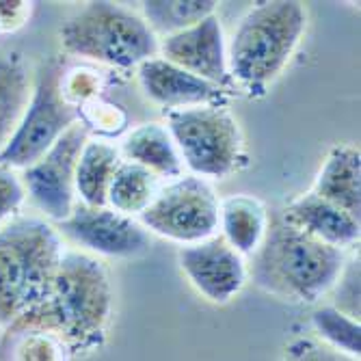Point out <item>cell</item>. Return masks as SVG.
I'll return each instance as SVG.
<instances>
[{
	"mask_svg": "<svg viewBox=\"0 0 361 361\" xmlns=\"http://www.w3.org/2000/svg\"><path fill=\"white\" fill-rule=\"evenodd\" d=\"M312 326L316 340L331 346L348 357L359 359L361 355V324L355 318L338 312L334 305H322L312 314Z\"/></svg>",
	"mask_w": 361,
	"mask_h": 361,
	"instance_id": "603a6c76",
	"label": "cell"
},
{
	"mask_svg": "<svg viewBox=\"0 0 361 361\" xmlns=\"http://www.w3.org/2000/svg\"><path fill=\"white\" fill-rule=\"evenodd\" d=\"M216 5L214 0H145L141 3V18L156 37H169L214 16Z\"/></svg>",
	"mask_w": 361,
	"mask_h": 361,
	"instance_id": "44dd1931",
	"label": "cell"
},
{
	"mask_svg": "<svg viewBox=\"0 0 361 361\" xmlns=\"http://www.w3.org/2000/svg\"><path fill=\"white\" fill-rule=\"evenodd\" d=\"M167 130L190 176L223 180L243 160V133L221 104H202L167 113Z\"/></svg>",
	"mask_w": 361,
	"mask_h": 361,
	"instance_id": "52a82bcc",
	"label": "cell"
},
{
	"mask_svg": "<svg viewBox=\"0 0 361 361\" xmlns=\"http://www.w3.org/2000/svg\"><path fill=\"white\" fill-rule=\"evenodd\" d=\"M26 192L20 180V173L0 165V225H5L22 210Z\"/></svg>",
	"mask_w": 361,
	"mask_h": 361,
	"instance_id": "484cf974",
	"label": "cell"
},
{
	"mask_svg": "<svg viewBox=\"0 0 361 361\" xmlns=\"http://www.w3.org/2000/svg\"><path fill=\"white\" fill-rule=\"evenodd\" d=\"M65 65L61 56H48L37 65L32 97L20 128L0 152V165L22 171L37 162L68 130L82 121V109L63 89Z\"/></svg>",
	"mask_w": 361,
	"mask_h": 361,
	"instance_id": "8992f818",
	"label": "cell"
},
{
	"mask_svg": "<svg viewBox=\"0 0 361 361\" xmlns=\"http://www.w3.org/2000/svg\"><path fill=\"white\" fill-rule=\"evenodd\" d=\"M139 82L149 100L167 109V113L202 104H216L221 97V87L197 78L160 56L147 59L139 65Z\"/></svg>",
	"mask_w": 361,
	"mask_h": 361,
	"instance_id": "4fadbf2b",
	"label": "cell"
},
{
	"mask_svg": "<svg viewBox=\"0 0 361 361\" xmlns=\"http://www.w3.org/2000/svg\"><path fill=\"white\" fill-rule=\"evenodd\" d=\"M219 227L225 243L236 249L243 257L253 255L269 227V212L257 197L232 195L219 206Z\"/></svg>",
	"mask_w": 361,
	"mask_h": 361,
	"instance_id": "ac0fdd59",
	"label": "cell"
},
{
	"mask_svg": "<svg viewBox=\"0 0 361 361\" xmlns=\"http://www.w3.org/2000/svg\"><path fill=\"white\" fill-rule=\"evenodd\" d=\"M63 238L42 216L0 225V329H11L46 301L63 255Z\"/></svg>",
	"mask_w": 361,
	"mask_h": 361,
	"instance_id": "3957f363",
	"label": "cell"
},
{
	"mask_svg": "<svg viewBox=\"0 0 361 361\" xmlns=\"http://www.w3.org/2000/svg\"><path fill=\"white\" fill-rule=\"evenodd\" d=\"M318 197L359 221L361 216V154L355 145H336L316 178Z\"/></svg>",
	"mask_w": 361,
	"mask_h": 361,
	"instance_id": "2e32d148",
	"label": "cell"
},
{
	"mask_svg": "<svg viewBox=\"0 0 361 361\" xmlns=\"http://www.w3.org/2000/svg\"><path fill=\"white\" fill-rule=\"evenodd\" d=\"M61 48L72 56H82L113 68H139L158 56V37L145 20L123 5L95 0L68 18L59 30Z\"/></svg>",
	"mask_w": 361,
	"mask_h": 361,
	"instance_id": "5b68a950",
	"label": "cell"
},
{
	"mask_svg": "<svg viewBox=\"0 0 361 361\" xmlns=\"http://www.w3.org/2000/svg\"><path fill=\"white\" fill-rule=\"evenodd\" d=\"M334 307L348 318L359 320V253L355 249L346 257V264L334 286Z\"/></svg>",
	"mask_w": 361,
	"mask_h": 361,
	"instance_id": "cb8c5ba5",
	"label": "cell"
},
{
	"mask_svg": "<svg viewBox=\"0 0 361 361\" xmlns=\"http://www.w3.org/2000/svg\"><path fill=\"white\" fill-rule=\"evenodd\" d=\"M61 238L85 247L93 255L106 257H139L149 251L152 238L147 229L133 216L106 208L76 204L72 214L54 223Z\"/></svg>",
	"mask_w": 361,
	"mask_h": 361,
	"instance_id": "30bf717a",
	"label": "cell"
},
{
	"mask_svg": "<svg viewBox=\"0 0 361 361\" xmlns=\"http://www.w3.org/2000/svg\"><path fill=\"white\" fill-rule=\"evenodd\" d=\"M87 141L89 128L78 121L37 162L18 171L28 202L52 225L68 219L78 204L76 165Z\"/></svg>",
	"mask_w": 361,
	"mask_h": 361,
	"instance_id": "9c48e42d",
	"label": "cell"
},
{
	"mask_svg": "<svg viewBox=\"0 0 361 361\" xmlns=\"http://www.w3.org/2000/svg\"><path fill=\"white\" fill-rule=\"evenodd\" d=\"M219 197L212 184L197 176H180L160 186L154 202L139 214L149 234L173 243L195 245L219 229Z\"/></svg>",
	"mask_w": 361,
	"mask_h": 361,
	"instance_id": "ba28073f",
	"label": "cell"
},
{
	"mask_svg": "<svg viewBox=\"0 0 361 361\" xmlns=\"http://www.w3.org/2000/svg\"><path fill=\"white\" fill-rule=\"evenodd\" d=\"M35 72L18 48L0 46V152L20 128L35 87Z\"/></svg>",
	"mask_w": 361,
	"mask_h": 361,
	"instance_id": "9a60e30c",
	"label": "cell"
},
{
	"mask_svg": "<svg viewBox=\"0 0 361 361\" xmlns=\"http://www.w3.org/2000/svg\"><path fill=\"white\" fill-rule=\"evenodd\" d=\"M121 165V154L104 141H87L76 165V197L91 208H106L111 180Z\"/></svg>",
	"mask_w": 361,
	"mask_h": 361,
	"instance_id": "d6986e66",
	"label": "cell"
},
{
	"mask_svg": "<svg viewBox=\"0 0 361 361\" xmlns=\"http://www.w3.org/2000/svg\"><path fill=\"white\" fill-rule=\"evenodd\" d=\"M160 190V178L147 171L145 167H139L135 162L121 160L117 167L109 195H106V206L119 214L133 216L141 214Z\"/></svg>",
	"mask_w": 361,
	"mask_h": 361,
	"instance_id": "ffe728a7",
	"label": "cell"
},
{
	"mask_svg": "<svg viewBox=\"0 0 361 361\" xmlns=\"http://www.w3.org/2000/svg\"><path fill=\"white\" fill-rule=\"evenodd\" d=\"M70 355L63 340L35 326L7 329L0 340V361H70Z\"/></svg>",
	"mask_w": 361,
	"mask_h": 361,
	"instance_id": "7402d4cb",
	"label": "cell"
},
{
	"mask_svg": "<svg viewBox=\"0 0 361 361\" xmlns=\"http://www.w3.org/2000/svg\"><path fill=\"white\" fill-rule=\"evenodd\" d=\"M158 52L184 72L221 89L234 85L227 72V48L216 16H208L195 26L165 37L162 44H158Z\"/></svg>",
	"mask_w": 361,
	"mask_h": 361,
	"instance_id": "7c38bea8",
	"label": "cell"
},
{
	"mask_svg": "<svg viewBox=\"0 0 361 361\" xmlns=\"http://www.w3.org/2000/svg\"><path fill=\"white\" fill-rule=\"evenodd\" d=\"M305 28L307 11L301 3H257L243 16L225 46L232 82L249 91H264L286 70Z\"/></svg>",
	"mask_w": 361,
	"mask_h": 361,
	"instance_id": "277c9868",
	"label": "cell"
},
{
	"mask_svg": "<svg viewBox=\"0 0 361 361\" xmlns=\"http://www.w3.org/2000/svg\"><path fill=\"white\" fill-rule=\"evenodd\" d=\"M277 361H359V359L326 346L316 338H294L283 346Z\"/></svg>",
	"mask_w": 361,
	"mask_h": 361,
	"instance_id": "d4e9b609",
	"label": "cell"
},
{
	"mask_svg": "<svg viewBox=\"0 0 361 361\" xmlns=\"http://www.w3.org/2000/svg\"><path fill=\"white\" fill-rule=\"evenodd\" d=\"M32 11V3H0V32H16Z\"/></svg>",
	"mask_w": 361,
	"mask_h": 361,
	"instance_id": "4316f807",
	"label": "cell"
},
{
	"mask_svg": "<svg viewBox=\"0 0 361 361\" xmlns=\"http://www.w3.org/2000/svg\"><path fill=\"white\" fill-rule=\"evenodd\" d=\"M251 257L249 275L262 292L288 303L312 305L334 290L348 255L310 236L281 214L269 221L267 234Z\"/></svg>",
	"mask_w": 361,
	"mask_h": 361,
	"instance_id": "7a4b0ae2",
	"label": "cell"
},
{
	"mask_svg": "<svg viewBox=\"0 0 361 361\" xmlns=\"http://www.w3.org/2000/svg\"><path fill=\"white\" fill-rule=\"evenodd\" d=\"M113 312V286L106 267L91 253L65 249L48 301L28 318L13 324L54 334L76 353L102 348Z\"/></svg>",
	"mask_w": 361,
	"mask_h": 361,
	"instance_id": "6da1fadb",
	"label": "cell"
},
{
	"mask_svg": "<svg viewBox=\"0 0 361 361\" xmlns=\"http://www.w3.org/2000/svg\"><path fill=\"white\" fill-rule=\"evenodd\" d=\"M178 264L192 288L214 305L236 299L249 277L245 257L229 247L223 236L180 247Z\"/></svg>",
	"mask_w": 361,
	"mask_h": 361,
	"instance_id": "8fae6325",
	"label": "cell"
},
{
	"mask_svg": "<svg viewBox=\"0 0 361 361\" xmlns=\"http://www.w3.org/2000/svg\"><path fill=\"white\" fill-rule=\"evenodd\" d=\"M121 160L135 162L145 167L158 178H180L182 176V158L169 135L167 126L162 123H143L133 130L121 143Z\"/></svg>",
	"mask_w": 361,
	"mask_h": 361,
	"instance_id": "e0dca14e",
	"label": "cell"
},
{
	"mask_svg": "<svg viewBox=\"0 0 361 361\" xmlns=\"http://www.w3.org/2000/svg\"><path fill=\"white\" fill-rule=\"evenodd\" d=\"M292 225L301 227L310 236L331 245L336 249H353L359 243L361 227L359 221L340 210L338 206L329 204L316 192H305L297 197L283 212Z\"/></svg>",
	"mask_w": 361,
	"mask_h": 361,
	"instance_id": "5bb4252c",
	"label": "cell"
}]
</instances>
